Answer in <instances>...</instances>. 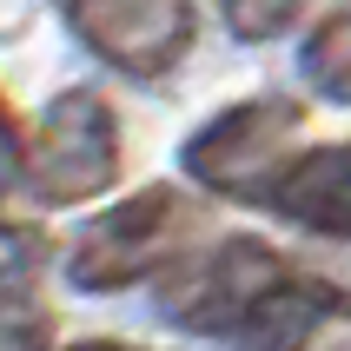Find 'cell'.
I'll return each mask as SVG.
<instances>
[{"mask_svg": "<svg viewBox=\"0 0 351 351\" xmlns=\"http://www.w3.org/2000/svg\"><path fill=\"white\" fill-rule=\"evenodd\" d=\"M34 265H47V232L34 226H7V305H27V285H34Z\"/></svg>", "mask_w": 351, "mask_h": 351, "instance_id": "30bf717a", "label": "cell"}, {"mask_svg": "<svg viewBox=\"0 0 351 351\" xmlns=\"http://www.w3.org/2000/svg\"><path fill=\"white\" fill-rule=\"evenodd\" d=\"M265 206L312 239H351V146L298 153Z\"/></svg>", "mask_w": 351, "mask_h": 351, "instance_id": "8992f818", "label": "cell"}, {"mask_svg": "<svg viewBox=\"0 0 351 351\" xmlns=\"http://www.w3.org/2000/svg\"><path fill=\"white\" fill-rule=\"evenodd\" d=\"M73 27L106 66L133 80L173 73L179 53L193 47V0H73Z\"/></svg>", "mask_w": 351, "mask_h": 351, "instance_id": "5b68a950", "label": "cell"}, {"mask_svg": "<svg viewBox=\"0 0 351 351\" xmlns=\"http://www.w3.org/2000/svg\"><path fill=\"white\" fill-rule=\"evenodd\" d=\"M179 193L173 186H146V193L119 199L113 213H99L86 232H80L73 258H66V272H73L80 292H119V285H133L146 278L166 258V245L179 239Z\"/></svg>", "mask_w": 351, "mask_h": 351, "instance_id": "277c9868", "label": "cell"}, {"mask_svg": "<svg viewBox=\"0 0 351 351\" xmlns=\"http://www.w3.org/2000/svg\"><path fill=\"white\" fill-rule=\"evenodd\" d=\"M298 7L305 0H219V14H226V27L239 40H278L298 20Z\"/></svg>", "mask_w": 351, "mask_h": 351, "instance_id": "9c48e42d", "label": "cell"}, {"mask_svg": "<svg viewBox=\"0 0 351 351\" xmlns=\"http://www.w3.org/2000/svg\"><path fill=\"white\" fill-rule=\"evenodd\" d=\"M298 119H305L298 99H278V93L239 99L186 139V173L206 193H226V199H272V186L292 166Z\"/></svg>", "mask_w": 351, "mask_h": 351, "instance_id": "3957f363", "label": "cell"}, {"mask_svg": "<svg viewBox=\"0 0 351 351\" xmlns=\"http://www.w3.org/2000/svg\"><path fill=\"white\" fill-rule=\"evenodd\" d=\"M298 285L325 305V312H345L351 318V239H318L305 265H298Z\"/></svg>", "mask_w": 351, "mask_h": 351, "instance_id": "ba28073f", "label": "cell"}, {"mask_svg": "<svg viewBox=\"0 0 351 351\" xmlns=\"http://www.w3.org/2000/svg\"><path fill=\"white\" fill-rule=\"evenodd\" d=\"M292 285L298 265H285L265 239H219L213 252L186 258L159 278L153 305L179 332H252Z\"/></svg>", "mask_w": 351, "mask_h": 351, "instance_id": "6da1fadb", "label": "cell"}, {"mask_svg": "<svg viewBox=\"0 0 351 351\" xmlns=\"http://www.w3.org/2000/svg\"><path fill=\"white\" fill-rule=\"evenodd\" d=\"M66 7H73V0H66Z\"/></svg>", "mask_w": 351, "mask_h": 351, "instance_id": "7c38bea8", "label": "cell"}, {"mask_svg": "<svg viewBox=\"0 0 351 351\" xmlns=\"http://www.w3.org/2000/svg\"><path fill=\"white\" fill-rule=\"evenodd\" d=\"M7 139H14V153H7L14 186H34L40 206H80L119 179V119L86 86H66L60 99H47L34 153L20 146V126Z\"/></svg>", "mask_w": 351, "mask_h": 351, "instance_id": "7a4b0ae2", "label": "cell"}, {"mask_svg": "<svg viewBox=\"0 0 351 351\" xmlns=\"http://www.w3.org/2000/svg\"><path fill=\"white\" fill-rule=\"evenodd\" d=\"M298 66H305V80L325 99H345L351 106V14L318 20L312 40H305V53H298Z\"/></svg>", "mask_w": 351, "mask_h": 351, "instance_id": "52a82bcc", "label": "cell"}, {"mask_svg": "<svg viewBox=\"0 0 351 351\" xmlns=\"http://www.w3.org/2000/svg\"><path fill=\"white\" fill-rule=\"evenodd\" d=\"M66 351H133V345H119V338H86V345H66Z\"/></svg>", "mask_w": 351, "mask_h": 351, "instance_id": "8fae6325", "label": "cell"}]
</instances>
